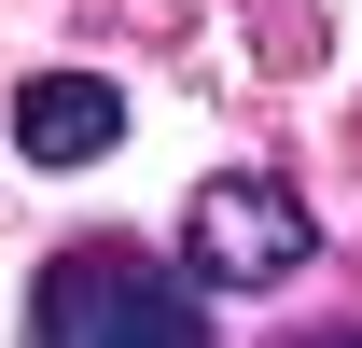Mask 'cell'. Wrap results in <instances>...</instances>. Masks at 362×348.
<instances>
[{"mask_svg": "<svg viewBox=\"0 0 362 348\" xmlns=\"http://www.w3.org/2000/svg\"><path fill=\"white\" fill-rule=\"evenodd\" d=\"M28 348H209V293H195L181 251L70 237L28 279Z\"/></svg>", "mask_w": 362, "mask_h": 348, "instance_id": "obj_1", "label": "cell"}, {"mask_svg": "<svg viewBox=\"0 0 362 348\" xmlns=\"http://www.w3.org/2000/svg\"><path fill=\"white\" fill-rule=\"evenodd\" d=\"M181 265H195V293H279L293 265H320V209L279 168H223L181 209Z\"/></svg>", "mask_w": 362, "mask_h": 348, "instance_id": "obj_2", "label": "cell"}, {"mask_svg": "<svg viewBox=\"0 0 362 348\" xmlns=\"http://www.w3.org/2000/svg\"><path fill=\"white\" fill-rule=\"evenodd\" d=\"M0 139H14L28 168H98V153L126 139V84H98V70H28V84L0 98Z\"/></svg>", "mask_w": 362, "mask_h": 348, "instance_id": "obj_3", "label": "cell"}, {"mask_svg": "<svg viewBox=\"0 0 362 348\" xmlns=\"http://www.w3.org/2000/svg\"><path fill=\"white\" fill-rule=\"evenodd\" d=\"M293 348H362V320H334V335H293Z\"/></svg>", "mask_w": 362, "mask_h": 348, "instance_id": "obj_4", "label": "cell"}]
</instances>
